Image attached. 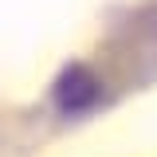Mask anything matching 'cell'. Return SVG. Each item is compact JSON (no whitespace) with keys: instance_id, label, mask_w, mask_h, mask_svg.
I'll use <instances>...</instances> for the list:
<instances>
[{"instance_id":"6da1fadb","label":"cell","mask_w":157,"mask_h":157,"mask_svg":"<svg viewBox=\"0 0 157 157\" xmlns=\"http://www.w3.org/2000/svg\"><path fill=\"white\" fill-rule=\"evenodd\" d=\"M59 102L67 106V110H78V106H86L90 98H94V78H90V71H82V67H67V75L59 78L55 86Z\"/></svg>"}]
</instances>
